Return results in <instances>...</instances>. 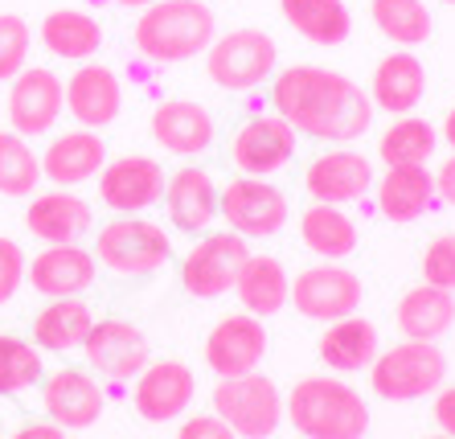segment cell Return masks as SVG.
Returning <instances> with one entry per match:
<instances>
[{"label":"cell","mask_w":455,"mask_h":439,"mask_svg":"<svg viewBox=\"0 0 455 439\" xmlns=\"http://www.w3.org/2000/svg\"><path fill=\"white\" fill-rule=\"evenodd\" d=\"M275 116H283L296 132L329 144H353L370 132L373 99L349 75L324 66H287L279 70L271 91Z\"/></svg>","instance_id":"cell-1"},{"label":"cell","mask_w":455,"mask_h":439,"mask_svg":"<svg viewBox=\"0 0 455 439\" xmlns=\"http://www.w3.org/2000/svg\"><path fill=\"white\" fill-rule=\"evenodd\" d=\"M132 37L148 62H193L213 45L218 21H213V9L205 0H156L140 12Z\"/></svg>","instance_id":"cell-2"},{"label":"cell","mask_w":455,"mask_h":439,"mask_svg":"<svg viewBox=\"0 0 455 439\" xmlns=\"http://www.w3.org/2000/svg\"><path fill=\"white\" fill-rule=\"evenodd\" d=\"M291 427L304 439H361L370 431L365 398L340 378H304L287 395Z\"/></svg>","instance_id":"cell-3"},{"label":"cell","mask_w":455,"mask_h":439,"mask_svg":"<svg viewBox=\"0 0 455 439\" xmlns=\"http://www.w3.org/2000/svg\"><path fill=\"white\" fill-rule=\"evenodd\" d=\"M447 378V357L439 354L435 341H403L373 357L370 386L386 403H414L439 390Z\"/></svg>","instance_id":"cell-4"},{"label":"cell","mask_w":455,"mask_h":439,"mask_svg":"<svg viewBox=\"0 0 455 439\" xmlns=\"http://www.w3.org/2000/svg\"><path fill=\"white\" fill-rule=\"evenodd\" d=\"M169 255H172V243L164 235V226L148 222V218H136V214H119L95 238V259L107 271L127 275V279L160 271L169 263Z\"/></svg>","instance_id":"cell-5"},{"label":"cell","mask_w":455,"mask_h":439,"mask_svg":"<svg viewBox=\"0 0 455 439\" xmlns=\"http://www.w3.org/2000/svg\"><path fill=\"white\" fill-rule=\"evenodd\" d=\"M213 415L230 423V431L238 439H271L283 419V398L279 386L271 378L254 374H238V378H222L213 390Z\"/></svg>","instance_id":"cell-6"},{"label":"cell","mask_w":455,"mask_h":439,"mask_svg":"<svg viewBox=\"0 0 455 439\" xmlns=\"http://www.w3.org/2000/svg\"><path fill=\"white\" fill-rule=\"evenodd\" d=\"M279 62L275 37L263 29H230L205 50V75L222 91H254Z\"/></svg>","instance_id":"cell-7"},{"label":"cell","mask_w":455,"mask_h":439,"mask_svg":"<svg viewBox=\"0 0 455 439\" xmlns=\"http://www.w3.org/2000/svg\"><path fill=\"white\" fill-rule=\"evenodd\" d=\"M246 238L234 230H213L193 243V251L180 259V283L197 300H218L234 291V279L246 263Z\"/></svg>","instance_id":"cell-8"},{"label":"cell","mask_w":455,"mask_h":439,"mask_svg":"<svg viewBox=\"0 0 455 439\" xmlns=\"http://www.w3.org/2000/svg\"><path fill=\"white\" fill-rule=\"evenodd\" d=\"M361 275L349 271L345 263H316L296 275L291 283V304H296L299 316L307 321H320V324H332L340 316H353L361 308Z\"/></svg>","instance_id":"cell-9"},{"label":"cell","mask_w":455,"mask_h":439,"mask_svg":"<svg viewBox=\"0 0 455 439\" xmlns=\"http://www.w3.org/2000/svg\"><path fill=\"white\" fill-rule=\"evenodd\" d=\"M218 214L234 235L275 238L287 226V197L267 177H238L218 193Z\"/></svg>","instance_id":"cell-10"},{"label":"cell","mask_w":455,"mask_h":439,"mask_svg":"<svg viewBox=\"0 0 455 439\" xmlns=\"http://www.w3.org/2000/svg\"><path fill=\"white\" fill-rule=\"evenodd\" d=\"M299 132L283 116H254L230 140V161L243 177H271L296 156Z\"/></svg>","instance_id":"cell-11"},{"label":"cell","mask_w":455,"mask_h":439,"mask_svg":"<svg viewBox=\"0 0 455 439\" xmlns=\"http://www.w3.org/2000/svg\"><path fill=\"white\" fill-rule=\"evenodd\" d=\"M66 108V86L50 66H25L9 86V124L17 136H45Z\"/></svg>","instance_id":"cell-12"},{"label":"cell","mask_w":455,"mask_h":439,"mask_svg":"<svg viewBox=\"0 0 455 439\" xmlns=\"http://www.w3.org/2000/svg\"><path fill=\"white\" fill-rule=\"evenodd\" d=\"M304 185L312 193V202H324V205L361 202L373 189V161L365 152L340 144V148L320 152L316 161L307 164Z\"/></svg>","instance_id":"cell-13"},{"label":"cell","mask_w":455,"mask_h":439,"mask_svg":"<svg viewBox=\"0 0 455 439\" xmlns=\"http://www.w3.org/2000/svg\"><path fill=\"white\" fill-rule=\"evenodd\" d=\"M263 357H267V329L251 312H234V316L213 324L210 337H205V365L218 378L254 374Z\"/></svg>","instance_id":"cell-14"},{"label":"cell","mask_w":455,"mask_h":439,"mask_svg":"<svg viewBox=\"0 0 455 439\" xmlns=\"http://www.w3.org/2000/svg\"><path fill=\"white\" fill-rule=\"evenodd\" d=\"M83 357L111 382H127L148 365V341L132 321H95L83 341Z\"/></svg>","instance_id":"cell-15"},{"label":"cell","mask_w":455,"mask_h":439,"mask_svg":"<svg viewBox=\"0 0 455 439\" xmlns=\"http://www.w3.org/2000/svg\"><path fill=\"white\" fill-rule=\"evenodd\" d=\"M193 390H197V378H193L189 365L164 357V362H148L136 374V395H132V403H136L140 419H148V423H172V419H180L189 411Z\"/></svg>","instance_id":"cell-16"},{"label":"cell","mask_w":455,"mask_h":439,"mask_svg":"<svg viewBox=\"0 0 455 439\" xmlns=\"http://www.w3.org/2000/svg\"><path fill=\"white\" fill-rule=\"evenodd\" d=\"M164 169L152 156H119L107 161L99 172V193L103 205H111L116 214H140L164 197Z\"/></svg>","instance_id":"cell-17"},{"label":"cell","mask_w":455,"mask_h":439,"mask_svg":"<svg viewBox=\"0 0 455 439\" xmlns=\"http://www.w3.org/2000/svg\"><path fill=\"white\" fill-rule=\"evenodd\" d=\"M66 111L83 124V128L99 132L111 128L124 111V86H119V75L111 66L99 62H83L66 83Z\"/></svg>","instance_id":"cell-18"},{"label":"cell","mask_w":455,"mask_h":439,"mask_svg":"<svg viewBox=\"0 0 455 439\" xmlns=\"http://www.w3.org/2000/svg\"><path fill=\"white\" fill-rule=\"evenodd\" d=\"M29 283L42 291L45 300H66V296H83L95 283V251H83L78 243H53L29 263Z\"/></svg>","instance_id":"cell-19"},{"label":"cell","mask_w":455,"mask_h":439,"mask_svg":"<svg viewBox=\"0 0 455 439\" xmlns=\"http://www.w3.org/2000/svg\"><path fill=\"white\" fill-rule=\"evenodd\" d=\"M42 403L50 423H58L62 431L66 427L83 431L91 423H99V415H103V390H99V382L86 370H58V374H50L42 390Z\"/></svg>","instance_id":"cell-20"},{"label":"cell","mask_w":455,"mask_h":439,"mask_svg":"<svg viewBox=\"0 0 455 439\" xmlns=\"http://www.w3.org/2000/svg\"><path fill=\"white\" fill-rule=\"evenodd\" d=\"M107 164V144L99 132L75 128L50 140V148L42 152V177H50L58 189L83 185L91 177H99Z\"/></svg>","instance_id":"cell-21"},{"label":"cell","mask_w":455,"mask_h":439,"mask_svg":"<svg viewBox=\"0 0 455 439\" xmlns=\"http://www.w3.org/2000/svg\"><path fill=\"white\" fill-rule=\"evenodd\" d=\"M152 140L172 156H202L213 144V116L193 99H164L152 111Z\"/></svg>","instance_id":"cell-22"},{"label":"cell","mask_w":455,"mask_h":439,"mask_svg":"<svg viewBox=\"0 0 455 439\" xmlns=\"http://www.w3.org/2000/svg\"><path fill=\"white\" fill-rule=\"evenodd\" d=\"M373 108L390 111V116H411L427 99V66L414 50H394L378 62L370 83Z\"/></svg>","instance_id":"cell-23"},{"label":"cell","mask_w":455,"mask_h":439,"mask_svg":"<svg viewBox=\"0 0 455 439\" xmlns=\"http://www.w3.org/2000/svg\"><path fill=\"white\" fill-rule=\"evenodd\" d=\"M218 185L205 169L185 164L180 172H172L164 185V205H169V222L185 235H205L218 218Z\"/></svg>","instance_id":"cell-24"},{"label":"cell","mask_w":455,"mask_h":439,"mask_svg":"<svg viewBox=\"0 0 455 439\" xmlns=\"http://www.w3.org/2000/svg\"><path fill=\"white\" fill-rule=\"evenodd\" d=\"M435 205V177L427 164H390L378 181V210L390 222H419Z\"/></svg>","instance_id":"cell-25"},{"label":"cell","mask_w":455,"mask_h":439,"mask_svg":"<svg viewBox=\"0 0 455 439\" xmlns=\"http://www.w3.org/2000/svg\"><path fill=\"white\" fill-rule=\"evenodd\" d=\"M234 296L243 304V312L267 321L283 312V304L291 300V279H287V267L271 255H246L243 271L234 279Z\"/></svg>","instance_id":"cell-26"},{"label":"cell","mask_w":455,"mask_h":439,"mask_svg":"<svg viewBox=\"0 0 455 439\" xmlns=\"http://www.w3.org/2000/svg\"><path fill=\"white\" fill-rule=\"evenodd\" d=\"M25 226L42 243H78V238L91 230V205L78 197V193L53 189V193H37L25 210Z\"/></svg>","instance_id":"cell-27"},{"label":"cell","mask_w":455,"mask_h":439,"mask_svg":"<svg viewBox=\"0 0 455 439\" xmlns=\"http://www.w3.org/2000/svg\"><path fill=\"white\" fill-rule=\"evenodd\" d=\"M394 321L403 329L406 341H439L455 324V291L435 288V283H419L398 300Z\"/></svg>","instance_id":"cell-28"},{"label":"cell","mask_w":455,"mask_h":439,"mask_svg":"<svg viewBox=\"0 0 455 439\" xmlns=\"http://www.w3.org/2000/svg\"><path fill=\"white\" fill-rule=\"evenodd\" d=\"M378 329H373L365 316H340L324 329L320 337V362L337 370V374H357V370H370L373 357H378Z\"/></svg>","instance_id":"cell-29"},{"label":"cell","mask_w":455,"mask_h":439,"mask_svg":"<svg viewBox=\"0 0 455 439\" xmlns=\"http://www.w3.org/2000/svg\"><path fill=\"white\" fill-rule=\"evenodd\" d=\"M299 238L312 255H320L324 263H337V259H349L357 251V222L340 205L312 202L299 218Z\"/></svg>","instance_id":"cell-30"},{"label":"cell","mask_w":455,"mask_h":439,"mask_svg":"<svg viewBox=\"0 0 455 439\" xmlns=\"http://www.w3.org/2000/svg\"><path fill=\"white\" fill-rule=\"evenodd\" d=\"M42 45L66 62H91L103 45V25L83 9H53L42 21Z\"/></svg>","instance_id":"cell-31"},{"label":"cell","mask_w":455,"mask_h":439,"mask_svg":"<svg viewBox=\"0 0 455 439\" xmlns=\"http://www.w3.org/2000/svg\"><path fill=\"white\" fill-rule=\"evenodd\" d=\"M91 324H95V316L78 296L50 300L33 321V345L45 354H70V349H83Z\"/></svg>","instance_id":"cell-32"},{"label":"cell","mask_w":455,"mask_h":439,"mask_svg":"<svg viewBox=\"0 0 455 439\" xmlns=\"http://www.w3.org/2000/svg\"><path fill=\"white\" fill-rule=\"evenodd\" d=\"M279 12L312 45H340L353 29L345 0H279Z\"/></svg>","instance_id":"cell-33"},{"label":"cell","mask_w":455,"mask_h":439,"mask_svg":"<svg viewBox=\"0 0 455 439\" xmlns=\"http://www.w3.org/2000/svg\"><path fill=\"white\" fill-rule=\"evenodd\" d=\"M435 144H439V132L435 124H427L423 116H394V124L381 132L378 140V156L390 164H427L435 156Z\"/></svg>","instance_id":"cell-34"},{"label":"cell","mask_w":455,"mask_h":439,"mask_svg":"<svg viewBox=\"0 0 455 439\" xmlns=\"http://www.w3.org/2000/svg\"><path fill=\"white\" fill-rule=\"evenodd\" d=\"M370 17L381 37L403 50H414L431 37V9L423 0H370Z\"/></svg>","instance_id":"cell-35"},{"label":"cell","mask_w":455,"mask_h":439,"mask_svg":"<svg viewBox=\"0 0 455 439\" xmlns=\"http://www.w3.org/2000/svg\"><path fill=\"white\" fill-rule=\"evenodd\" d=\"M42 181V156L17 132H0V193L4 197H33Z\"/></svg>","instance_id":"cell-36"},{"label":"cell","mask_w":455,"mask_h":439,"mask_svg":"<svg viewBox=\"0 0 455 439\" xmlns=\"http://www.w3.org/2000/svg\"><path fill=\"white\" fill-rule=\"evenodd\" d=\"M42 378V357L21 337H0V395L29 390Z\"/></svg>","instance_id":"cell-37"},{"label":"cell","mask_w":455,"mask_h":439,"mask_svg":"<svg viewBox=\"0 0 455 439\" xmlns=\"http://www.w3.org/2000/svg\"><path fill=\"white\" fill-rule=\"evenodd\" d=\"M29 42H33L29 21L17 17V12H0V83H12L25 70Z\"/></svg>","instance_id":"cell-38"},{"label":"cell","mask_w":455,"mask_h":439,"mask_svg":"<svg viewBox=\"0 0 455 439\" xmlns=\"http://www.w3.org/2000/svg\"><path fill=\"white\" fill-rule=\"evenodd\" d=\"M423 283L455 291V230L451 235H439L423 251Z\"/></svg>","instance_id":"cell-39"},{"label":"cell","mask_w":455,"mask_h":439,"mask_svg":"<svg viewBox=\"0 0 455 439\" xmlns=\"http://www.w3.org/2000/svg\"><path fill=\"white\" fill-rule=\"evenodd\" d=\"M25 251L17 238H4L0 235V304H9L12 296H17V288H21L25 279Z\"/></svg>","instance_id":"cell-40"},{"label":"cell","mask_w":455,"mask_h":439,"mask_svg":"<svg viewBox=\"0 0 455 439\" xmlns=\"http://www.w3.org/2000/svg\"><path fill=\"white\" fill-rule=\"evenodd\" d=\"M177 439H238L230 431V423H222L218 415H193L180 423Z\"/></svg>","instance_id":"cell-41"},{"label":"cell","mask_w":455,"mask_h":439,"mask_svg":"<svg viewBox=\"0 0 455 439\" xmlns=\"http://www.w3.org/2000/svg\"><path fill=\"white\" fill-rule=\"evenodd\" d=\"M435 423L443 427V435L455 439V386L439 390V398H435Z\"/></svg>","instance_id":"cell-42"},{"label":"cell","mask_w":455,"mask_h":439,"mask_svg":"<svg viewBox=\"0 0 455 439\" xmlns=\"http://www.w3.org/2000/svg\"><path fill=\"white\" fill-rule=\"evenodd\" d=\"M435 197H443L455 210V152H451V161H443L439 172H435Z\"/></svg>","instance_id":"cell-43"},{"label":"cell","mask_w":455,"mask_h":439,"mask_svg":"<svg viewBox=\"0 0 455 439\" xmlns=\"http://www.w3.org/2000/svg\"><path fill=\"white\" fill-rule=\"evenodd\" d=\"M12 439H66L58 423H25L21 431H12Z\"/></svg>","instance_id":"cell-44"},{"label":"cell","mask_w":455,"mask_h":439,"mask_svg":"<svg viewBox=\"0 0 455 439\" xmlns=\"http://www.w3.org/2000/svg\"><path fill=\"white\" fill-rule=\"evenodd\" d=\"M439 136H443L447 144H451V148H455V108L447 111V119H443V132H439Z\"/></svg>","instance_id":"cell-45"},{"label":"cell","mask_w":455,"mask_h":439,"mask_svg":"<svg viewBox=\"0 0 455 439\" xmlns=\"http://www.w3.org/2000/svg\"><path fill=\"white\" fill-rule=\"evenodd\" d=\"M119 4H127V9H148V4H156V0H119Z\"/></svg>","instance_id":"cell-46"},{"label":"cell","mask_w":455,"mask_h":439,"mask_svg":"<svg viewBox=\"0 0 455 439\" xmlns=\"http://www.w3.org/2000/svg\"><path fill=\"white\" fill-rule=\"evenodd\" d=\"M427 439H451V435H427Z\"/></svg>","instance_id":"cell-47"},{"label":"cell","mask_w":455,"mask_h":439,"mask_svg":"<svg viewBox=\"0 0 455 439\" xmlns=\"http://www.w3.org/2000/svg\"><path fill=\"white\" fill-rule=\"evenodd\" d=\"M443 4H455V0H443Z\"/></svg>","instance_id":"cell-48"}]
</instances>
